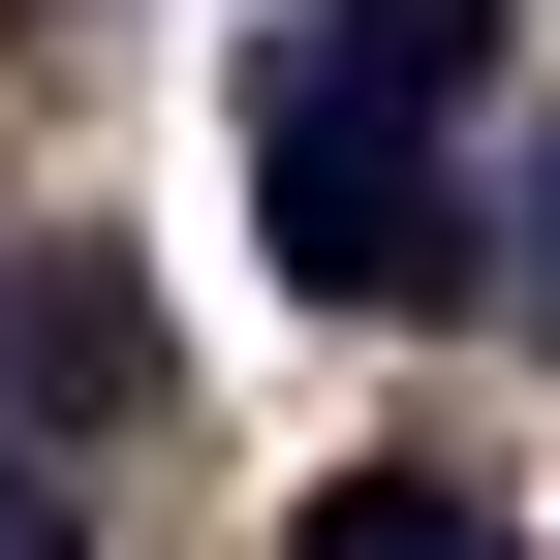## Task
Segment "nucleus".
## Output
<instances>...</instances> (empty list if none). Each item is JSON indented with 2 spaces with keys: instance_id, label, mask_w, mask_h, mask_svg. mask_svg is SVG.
<instances>
[{
  "instance_id": "6",
  "label": "nucleus",
  "mask_w": 560,
  "mask_h": 560,
  "mask_svg": "<svg viewBox=\"0 0 560 560\" xmlns=\"http://www.w3.org/2000/svg\"><path fill=\"white\" fill-rule=\"evenodd\" d=\"M0 560H94V499H62V467H0Z\"/></svg>"
},
{
  "instance_id": "2",
  "label": "nucleus",
  "mask_w": 560,
  "mask_h": 560,
  "mask_svg": "<svg viewBox=\"0 0 560 560\" xmlns=\"http://www.w3.org/2000/svg\"><path fill=\"white\" fill-rule=\"evenodd\" d=\"M0 405H32V436H125V405H156V312H125V249H32V280H0Z\"/></svg>"
},
{
  "instance_id": "3",
  "label": "nucleus",
  "mask_w": 560,
  "mask_h": 560,
  "mask_svg": "<svg viewBox=\"0 0 560 560\" xmlns=\"http://www.w3.org/2000/svg\"><path fill=\"white\" fill-rule=\"evenodd\" d=\"M467 529H499V499H467L436 436H405V467H312V560H467Z\"/></svg>"
},
{
  "instance_id": "1",
  "label": "nucleus",
  "mask_w": 560,
  "mask_h": 560,
  "mask_svg": "<svg viewBox=\"0 0 560 560\" xmlns=\"http://www.w3.org/2000/svg\"><path fill=\"white\" fill-rule=\"evenodd\" d=\"M249 249L312 312H467L499 280V187H467V94L405 32H280L249 62Z\"/></svg>"
},
{
  "instance_id": "5",
  "label": "nucleus",
  "mask_w": 560,
  "mask_h": 560,
  "mask_svg": "<svg viewBox=\"0 0 560 560\" xmlns=\"http://www.w3.org/2000/svg\"><path fill=\"white\" fill-rule=\"evenodd\" d=\"M342 32H405L436 94H499V0H342Z\"/></svg>"
},
{
  "instance_id": "7",
  "label": "nucleus",
  "mask_w": 560,
  "mask_h": 560,
  "mask_svg": "<svg viewBox=\"0 0 560 560\" xmlns=\"http://www.w3.org/2000/svg\"><path fill=\"white\" fill-rule=\"evenodd\" d=\"M467 560H529V529H467Z\"/></svg>"
},
{
  "instance_id": "4",
  "label": "nucleus",
  "mask_w": 560,
  "mask_h": 560,
  "mask_svg": "<svg viewBox=\"0 0 560 560\" xmlns=\"http://www.w3.org/2000/svg\"><path fill=\"white\" fill-rule=\"evenodd\" d=\"M499 312L560 342V125H529V156H499Z\"/></svg>"
}]
</instances>
